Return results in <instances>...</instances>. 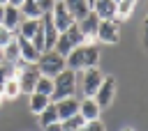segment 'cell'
Here are the masks:
<instances>
[{
	"instance_id": "obj_1",
	"label": "cell",
	"mask_w": 148,
	"mask_h": 131,
	"mask_svg": "<svg viewBox=\"0 0 148 131\" xmlns=\"http://www.w3.org/2000/svg\"><path fill=\"white\" fill-rule=\"evenodd\" d=\"M99 62V51L90 44H81L76 46L67 57H65V69L69 71H83V69H90V67H97Z\"/></svg>"
},
{
	"instance_id": "obj_2",
	"label": "cell",
	"mask_w": 148,
	"mask_h": 131,
	"mask_svg": "<svg viewBox=\"0 0 148 131\" xmlns=\"http://www.w3.org/2000/svg\"><path fill=\"white\" fill-rule=\"evenodd\" d=\"M86 41V37L81 34V30H79V25L74 23V25H69L65 32H60L58 34V39H56V46H53V51L56 53H60L62 57H67L76 46H81Z\"/></svg>"
},
{
	"instance_id": "obj_3",
	"label": "cell",
	"mask_w": 148,
	"mask_h": 131,
	"mask_svg": "<svg viewBox=\"0 0 148 131\" xmlns=\"http://www.w3.org/2000/svg\"><path fill=\"white\" fill-rule=\"evenodd\" d=\"M74 90H76V74L69 71V69H62V71L53 78L51 103H56V101H60V99H67V97H74Z\"/></svg>"
},
{
	"instance_id": "obj_4",
	"label": "cell",
	"mask_w": 148,
	"mask_h": 131,
	"mask_svg": "<svg viewBox=\"0 0 148 131\" xmlns=\"http://www.w3.org/2000/svg\"><path fill=\"white\" fill-rule=\"evenodd\" d=\"M37 69L42 76H49V78H56L62 69H65V57L56 51H44L39 55V62H37Z\"/></svg>"
},
{
	"instance_id": "obj_5",
	"label": "cell",
	"mask_w": 148,
	"mask_h": 131,
	"mask_svg": "<svg viewBox=\"0 0 148 131\" xmlns=\"http://www.w3.org/2000/svg\"><path fill=\"white\" fill-rule=\"evenodd\" d=\"M76 25H79V30H81V34L86 37V41L83 44H90V46H95L97 44V28H99V16L90 9L81 21H76Z\"/></svg>"
},
{
	"instance_id": "obj_6",
	"label": "cell",
	"mask_w": 148,
	"mask_h": 131,
	"mask_svg": "<svg viewBox=\"0 0 148 131\" xmlns=\"http://www.w3.org/2000/svg\"><path fill=\"white\" fill-rule=\"evenodd\" d=\"M39 69H37V64H28L23 71H18L14 78L18 80V87H21V94H32L35 92V85H37V80H39Z\"/></svg>"
},
{
	"instance_id": "obj_7",
	"label": "cell",
	"mask_w": 148,
	"mask_h": 131,
	"mask_svg": "<svg viewBox=\"0 0 148 131\" xmlns=\"http://www.w3.org/2000/svg\"><path fill=\"white\" fill-rule=\"evenodd\" d=\"M104 80V74L97 69V67H90V69H83V78H81V90H83V97H95L97 87L102 85Z\"/></svg>"
},
{
	"instance_id": "obj_8",
	"label": "cell",
	"mask_w": 148,
	"mask_h": 131,
	"mask_svg": "<svg viewBox=\"0 0 148 131\" xmlns=\"http://www.w3.org/2000/svg\"><path fill=\"white\" fill-rule=\"evenodd\" d=\"M113 97H116V78L113 76H104V80L97 87V92H95L92 99H95V103L99 108H109L111 101H113Z\"/></svg>"
},
{
	"instance_id": "obj_9",
	"label": "cell",
	"mask_w": 148,
	"mask_h": 131,
	"mask_svg": "<svg viewBox=\"0 0 148 131\" xmlns=\"http://www.w3.org/2000/svg\"><path fill=\"white\" fill-rule=\"evenodd\" d=\"M49 16H51V21H53V25H56L58 34H60V32H65L69 25H74V23H76V21L72 18V14L65 9V5H62V2H56V5H53V9L49 11Z\"/></svg>"
},
{
	"instance_id": "obj_10",
	"label": "cell",
	"mask_w": 148,
	"mask_h": 131,
	"mask_svg": "<svg viewBox=\"0 0 148 131\" xmlns=\"http://www.w3.org/2000/svg\"><path fill=\"white\" fill-rule=\"evenodd\" d=\"M97 41H102V44H118L120 41V28H118V23L116 21H99Z\"/></svg>"
},
{
	"instance_id": "obj_11",
	"label": "cell",
	"mask_w": 148,
	"mask_h": 131,
	"mask_svg": "<svg viewBox=\"0 0 148 131\" xmlns=\"http://www.w3.org/2000/svg\"><path fill=\"white\" fill-rule=\"evenodd\" d=\"M16 41H18V60H23L25 64H37L42 53L32 46V41L23 39V37H16Z\"/></svg>"
},
{
	"instance_id": "obj_12",
	"label": "cell",
	"mask_w": 148,
	"mask_h": 131,
	"mask_svg": "<svg viewBox=\"0 0 148 131\" xmlns=\"http://www.w3.org/2000/svg\"><path fill=\"white\" fill-rule=\"evenodd\" d=\"M92 11L99 16V21H116L118 2H113V0H95Z\"/></svg>"
},
{
	"instance_id": "obj_13",
	"label": "cell",
	"mask_w": 148,
	"mask_h": 131,
	"mask_svg": "<svg viewBox=\"0 0 148 131\" xmlns=\"http://www.w3.org/2000/svg\"><path fill=\"white\" fill-rule=\"evenodd\" d=\"M21 21H23V16H21L18 7H14V5H5V14H2V28L12 30V32L16 34V30H18V25H21Z\"/></svg>"
},
{
	"instance_id": "obj_14",
	"label": "cell",
	"mask_w": 148,
	"mask_h": 131,
	"mask_svg": "<svg viewBox=\"0 0 148 131\" xmlns=\"http://www.w3.org/2000/svg\"><path fill=\"white\" fill-rule=\"evenodd\" d=\"M56 110H58V120L62 122V120H67V117H72V115L79 113V99L76 97L60 99V101H56Z\"/></svg>"
},
{
	"instance_id": "obj_15",
	"label": "cell",
	"mask_w": 148,
	"mask_h": 131,
	"mask_svg": "<svg viewBox=\"0 0 148 131\" xmlns=\"http://www.w3.org/2000/svg\"><path fill=\"white\" fill-rule=\"evenodd\" d=\"M99 113H102V108L95 103V99H90V97H83V99L79 101V115H81L86 122L99 120Z\"/></svg>"
},
{
	"instance_id": "obj_16",
	"label": "cell",
	"mask_w": 148,
	"mask_h": 131,
	"mask_svg": "<svg viewBox=\"0 0 148 131\" xmlns=\"http://www.w3.org/2000/svg\"><path fill=\"white\" fill-rule=\"evenodd\" d=\"M42 32H44V46H46V51H53L56 39H58V30H56V25H53V21H51L49 14L42 16Z\"/></svg>"
},
{
	"instance_id": "obj_17",
	"label": "cell",
	"mask_w": 148,
	"mask_h": 131,
	"mask_svg": "<svg viewBox=\"0 0 148 131\" xmlns=\"http://www.w3.org/2000/svg\"><path fill=\"white\" fill-rule=\"evenodd\" d=\"M39 30H42V18H23L21 25H18V30H16V37L32 39Z\"/></svg>"
},
{
	"instance_id": "obj_18",
	"label": "cell",
	"mask_w": 148,
	"mask_h": 131,
	"mask_svg": "<svg viewBox=\"0 0 148 131\" xmlns=\"http://www.w3.org/2000/svg\"><path fill=\"white\" fill-rule=\"evenodd\" d=\"M62 5H65V9L72 14V18L74 21H81L88 11H90V7H88V2L86 0H60Z\"/></svg>"
},
{
	"instance_id": "obj_19",
	"label": "cell",
	"mask_w": 148,
	"mask_h": 131,
	"mask_svg": "<svg viewBox=\"0 0 148 131\" xmlns=\"http://www.w3.org/2000/svg\"><path fill=\"white\" fill-rule=\"evenodd\" d=\"M18 11H21L23 18H42L44 16V11L37 5V0H23V5L18 7Z\"/></svg>"
},
{
	"instance_id": "obj_20",
	"label": "cell",
	"mask_w": 148,
	"mask_h": 131,
	"mask_svg": "<svg viewBox=\"0 0 148 131\" xmlns=\"http://www.w3.org/2000/svg\"><path fill=\"white\" fill-rule=\"evenodd\" d=\"M30 99H28V108H30V113H35V115H39L49 103H51V99L49 97H44V94H37V92H32V94H28Z\"/></svg>"
},
{
	"instance_id": "obj_21",
	"label": "cell",
	"mask_w": 148,
	"mask_h": 131,
	"mask_svg": "<svg viewBox=\"0 0 148 131\" xmlns=\"http://www.w3.org/2000/svg\"><path fill=\"white\" fill-rule=\"evenodd\" d=\"M21 94V87H18V80L12 76V78H7V83L2 85V97H5V101H14L16 97Z\"/></svg>"
},
{
	"instance_id": "obj_22",
	"label": "cell",
	"mask_w": 148,
	"mask_h": 131,
	"mask_svg": "<svg viewBox=\"0 0 148 131\" xmlns=\"http://www.w3.org/2000/svg\"><path fill=\"white\" fill-rule=\"evenodd\" d=\"M53 122H60V120H58L56 103H49V106L39 113V124H42V129H44V126H49V124H53Z\"/></svg>"
},
{
	"instance_id": "obj_23",
	"label": "cell",
	"mask_w": 148,
	"mask_h": 131,
	"mask_svg": "<svg viewBox=\"0 0 148 131\" xmlns=\"http://www.w3.org/2000/svg\"><path fill=\"white\" fill-rule=\"evenodd\" d=\"M35 92H37V94H44V97L51 99V94H53V78H49V76H39V80H37V85H35Z\"/></svg>"
},
{
	"instance_id": "obj_24",
	"label": "cell",
	"mask_w": 148,
	"mask_h": 131,
	"mask_svg": "<svg viewBox=\"0 0 148 131\" xmlns=\"http://www.w3.org/2000/svg\"><path fill=\"white\" fill-rule=\"evenodd\" d=\"M60 124H62V131H81V129H83V124H86V120L76 113V115H72V117L62 120Z\"/></svg>"
},
{
	"instance_id": "obj_25",
	"label": "cell",
	"mask_w": 148,
	"mask_h": 131,
	"mask_svg": "<svg viewBox=\"0 0 148 131\" xmlns=\"http://www.w3.org/2000/svg\"><path fill=\"white\" fill-rule=\"evenodd\" d=\"M2 55H5V62L14 64V62L18 60V41H16V39H14V41H9V44L2 48Z\"/></svg>"
},
{
	"instance_id": "obj_26",
	"label": "cell",
	"mask_w": 148,
	"mask_h": 131,
	"mask_svg": "<svg viewBox=\"0 0 148 131\" xmlns=\"http://www.w3.org/2000/svg\"><path fill=\"white\" fill-rule=\"evenodd\" d=\"M12 76H14V67L7 64V62L0 64V90H2V85L7 83V78H12Z\"/></svg>"
},
{
	"instance_id": "obj_27",
	"label": "cell",
	"mask_w": 148,
	"mask_h": 131,
	"mask_svg": "<svg viewBox=\"0 0 148 131\" xmlns=\"http://www.w3.org/2000/svg\"><path fill=\"white\" fill-rule=\"evenodd\" d=\"M14 39H16V34H14L12 30H7V28L0 25V48H5V46H7L9 41H14Z\"/></svg>"
},
{
	"instance_id": "obj_28",
	"label": "cell",
	"mask_w": 148,
	"mask_h": 131,
	"mask_svg": "<svg viewBox=\"0 0 148 131\" xmlns=\"http://www.w3.org/2000/svg\"><path fill=\"white\" fill-rule=\"evenodd\" d=\"M81 131H106V129H104V124L99 120H92V122H86Z\"/></svg>"
},
{
	"instance_id": "obj_29",
	"label": "cell",
	"mask_w": 148,
	"mask_h": 131,
	"mask_svg": "<svg viewBox=\"0 0 148 131\" xmlns=\"http://www.w3.org/2000/svg\"><path fill=\"white\" fill-rule=\"evenodd\" d=\"M141 44H143V51L148 53V16L143 18V25H141Z\"/></svg>"
},
{
	"instance_id": "obj_30",
	"label": "cell",
	"mask_w": 148,
	"mask_h": 131,
	"mask_svg": "<svg viewBox=\"0 0 148 131\" xmlns=\"http://www.w3.org/2000/svg\"><path fill=\"white\" fill-rule=\"evenodd\" d=\"M37 5L42 7V11H44V14H49V11L53 9V5H56V0H37Z\"/></svg>"
},
{
	"instance_id": "obj_31",
	"label": "cell",
	"mask_w": 148,
	"mask_h": 131,
	"mask_svg": "<svg viewBox=\"0 0 148 131\" xmlns=\"http://www.w3.org/2000/svg\"><path fill=\"white\" fill-rule=\"evenodd\" d=\"M44 131H62V124H60V122H53V124L44 126Z\"/></svg>"
},
{
	"instance_id": "obj_32",
	"label": "cell",
	"mask_w": 148,
	"mask_h": 131,
	"mask_svg": "<svg viewBox=\"0 0 148 131\" xmlns=\"http://www.w3.org/2000/svg\"><path fill=\"white\" fill-rule=\"evenodd\" d=\"M9 5H14V7H21V5H23V0H9Z\"/></svg>"
},
{
	"instance_id": "obj_33",
	"label": "cell",
	"mask_w": 148,
	"mask_h": 131,
	"mask_svg": "<svg viewBox=\"0 0 148 131\" xmlns=\"http://www.w3.org/2000/svg\"><path fill=\"white\" fill-rule=\"evenodd\" d=\"M118 2H125V5H132V7L136 5V0H118Z\"/></svg>"
},
{
	"instance_id": "obj_34",
	"label": "cell",
	"mask_w": 148,
	"mask_h": 131,
	"mask_svg": "<svg viewBox=\"0 0 148 131\" xmlns=\"http://www.w3.org/2000/svg\"><path fill=\"white\" fill-rule=\"evenodd\" d=\"M2 14H5V7L0 5V25H2Z\"/></svg>"
},
{
	"instance_id": "obj_35",
	"label": "cell",
	"mask_w": 148,
	"mask_h": 131,
	"mask_svg": "<svg viewBox=\"0 0 148 131\" xmlns=\"http://www.w3.org/2000/svg\"><path fill=\"white\" fill-rule=\"evenodd\" d=\"M0 64H5V55H2V48H0Z\"/></svg>"
},
{
	"instance_id": "obj_36",
	"label": "cell",
	"mask_w": 148,
	"mask_h": 131,
	"mask_svg": "<svg viewBox=\"0 0 148 131\" xmlns=\"http://www.w3.org/2000/svg\"><path fill=\"white\" fill-rule=\"evenodd\" d=\"M86 2H88V7L92 9V5H95V0H86Z\"/></svg>"
},
{
	"instance_id": "obj_37",
	"label": "cell",
	"mask_w": 148,
	"mask_h": 131,
	"mask_svg": "<svg viewBox=\"0 0 148 131\" xmlns=\"http://www.w3.org/2000/svg\"><path fill=\"white\" fill-rule=\"evenodd\" d=\"M2 101H5V97H2V90H0V106H2Z\"/></svg>"
},
{
	"instance_id": "obj_38",
	"label": "cell",
	"mask_w": 148,
	"mask_h": 131,
	"mask_svg": "<svg viewBox=\"0 0 148 131\" xmlns=\"http://www.w3.org/2000/svg\"><path fill=\"white\" fill-rule=\"evenodd\" d=\"M0 5H2V7H5V5H9V0H0Z\"/></svg>"
},
{
	"instance_id": "obj_39",
	"label": "cell",
	"mask_w": 148,
	"mask_h": 131,
	"mask_svg": "<svg viewBox=\"0 0 148 131\" xmlns=\"http://www.w3.org/2000/svg\"><path fill=\"white\" fill-rule=\"evenodd\" d=\"M123 131H134V129H123Z\"/></svg>"
},
{
	"instance_id": "obj_40",
	"label": "cell",
	"mask_w": 148,
	"mask_h": 131,
	"mask_svg": "<svg viewBox=\"0 0 148 131\" xmlns=\"http://www.w3.org/2000/svg\"><path fill=\"white\" fill-rule=\"evenodd\" d=\"M113 2H118V0H113Z\"/></svg>"
},
{
	"instance_id": "obj_41",
	"label": "cell",
	"mask_w": 148,
	"mask_h": 131,
	"mask_svg": "<svg viewBox=\"0 0 148 131\" xmlns=\"http://www.w3.org/2000/svg\"><path fill=\"white\" fill-rule=\"evenodd\" d=\"M56 2H60V0H56Z\"/></svg>"
}]
</instances>
